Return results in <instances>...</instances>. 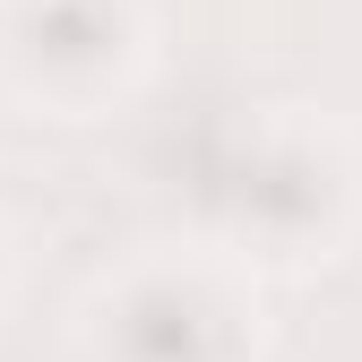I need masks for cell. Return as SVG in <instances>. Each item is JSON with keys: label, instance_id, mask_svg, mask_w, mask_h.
I'll use <instances>...</instances> for the list:
<instances>
[{"label": "cell", "instance_id": "277c9868", "mask_svg": "<svg viewBox=\"0 0 362 362\" xmlns=\"http://www.w3.org/2000/svg\"><path fill=\"white\" fill-rule=\"evenodd\" d=\"M18 9H35V0H0V18H18Z\"/></svg>", "mask_w": 362, "mask_h": 362}, {"label": "cell", "instance_id": "5b68a950", "mask_svg": "<svg viewBox=\"0 0 362 362\" xmlns=\"http://www.w3.org/2000/svg\"><path fill=\"white\" fill-rule=\"evenodd\" d=\"M0 302H9V259H0Z\"/></svg>", "mask_w": 362, "mask_h": 362}, {"label": "cell", "instance_id": "3957f363", "mask_svg": "<svg viewBox=\"0 0 362 362\" xmlns=\"http://www.w3.org/2000/svg\"><path fill=\"white\" fill-rule=\"evenodd\" d=\"M147 52L156 35L139 0H35L0 18V69L52 121H95L129 104V86L147 78Z\"/></svg>", "mask_w": 362, "mask_h": 362}, {"label": "cell", "instance_id": "7a4b0ae2", "mask_svg": "<svg viewBox=\"0 0 362 362\" xmlns=\"http://www.w3.org/2000/svg\"><path fill=\"white\" fill-rule=\"evenodd\" d=\"M95 362H259V302L207 259H139L86 310Z\"/></svg>", "mask_w": 362, "mask_h": 362}, {"label": "cell", "instance_id": "6da1fadb", "mask_svg": "<svg viewBox=\"0 0 362 362\" xmlns=\"http://www.w3.org/2000/svg\"><path fill=\"white\" fill-rule=\"evenodd\" d=\"M216 207L242 250L310 267V259L345 250L354 216H362V164L345 147V129H328V121H267L224 164Z\"/></svg>", "mask_w": 362, "mask_h": 362}]
</instances>
